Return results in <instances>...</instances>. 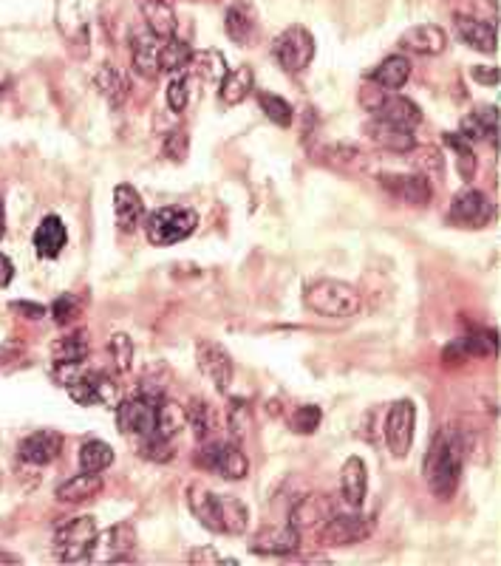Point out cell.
I'll return each mask as SVG.
<instances>
[{"label": "cell", "mask_w": 501, "mask_h": 566, "mask_svg": "<svg viewBox=\"0 0 501 566\" xmlns=\"http://www.w3.org/2000/svg\"><path fill=\"white\" fill-rule=\"evenodd\" d=\"M136 547V532L131 524H116L93 535L88 547V561L93 563H113V561H131V552Z\"/></svg>", "instance_id": "obj_10"}, {"label": "cell", "mask_w": 501, "mask_h": 566, "mask_svg": "<svg viewBox=\"0 0 501 566\" xmlns=\"http://www.w3.org/2000/svg\"><path fill=\"white\" fill-rule=\"evenodd\" d=\"M187 102H190V80L184 74H176L171 85H167V105H171V111L182 113Z\"/></svg>", "instance_id": "obj_49"}, {"label": "cell", "mask_w": 501, "mask_h": 566, "mask_svg": "<svg viewBox=\"0 0 501 566\" xmlns=\"http://www.w3.org/2000/svg\"><path fill=\"white\" fill-rule=\"evenodd\" d=\"M184 414H187V424L196 431L199 439H207L210 434H216V428H219L216 408H212L207 399H193L190 408H184Z\"/></svg>", "instance_id": "obj_40"}, {"label": "cell", "mask_w": 501, "mask_h": 566, "mask_svg": "<svg viewBox=\"0 0 501 566\" xmlns=\"http://www.w3.org/2000/svg\"><path fill=\"white\" fill-rule=\"evenodd\" d=\"M88 357V340L85 332H74L54 343V366L57 368H80Z\"/></svg>", "instance_id": "obj_35"}, {"label": "cell", "mask_w": 501, "mask_h": 566, "mask_svg": "<svg viewBox=\"0 0 501 566\" xmlns=\"http://www.w3.org/2000/svg\"><path fill=\"white\" fill-rule=\"evenodd\" d=\"M340 490H343V499L351 510L363 507L366 493H368V470L360 456L346 459L343 470H340Z\"/></svg>", "instance_id": "obj_20"}, {"label": "cell", "mask_w": 501, "mask_h": 566, "mask_svg": "<svg viewBox=\"0 0 501 566\" xmlns=\"http://www.w3.org/2000/svg\"><path fill=\"white\" fill-rule=\"evenodd\" d=\"M272 57L286 71V74H300V71H306L309 63H312V57H315V37L309 34V29H303V26L283 29L272 40Z\"/></svg>", "instance_id": "obj_7"}, {"label": "cell", "mask_w": 501, "mask_h": 566, "mask_svg": "<svg viewBox=\"0 0 501 566\" xmlns=\"http://www.w3.org/2000/svg\"><path fill=\"white\" fill-rule=\"evenodd\" d=\"M113 212H116V221L123 227V232H133L142 219H145V201L136 193V187L131 184H116L113 190Z\"/></svg>", "instance_id": "obj_23"}, {"label": "cell", "mask_w": 501, "mask_h": 566, "mask_svg": "<svg viewBox=\"0 0 501 566\" xmlns=\"http://www.w3.org/2000/svg\"><path fill=\"white\" fill-rule=\"evenodd\" d=\"M162 394H136V396H128L123 403L116 405V424L119 431L125 436H136V439H145L156 431V414H159V403H162Z\"/></svg>", "instance_id": "obj_6"}, {"label": "cell", "mask_w": 501, "mask_h": 566, "mask_svg": "<svg viewBox=\"0 0 501 566\" xmlns=\"http://www.w3.org/2000/svg\"><path fill=\"white\" fill-rule=\"evenodd\" d=\"M366 108L374 113V120L388 122L405 131H414L422 122V111L417 102H411L408 97H399V93H386L379 91L377 100H366Z\"/></svg>", "instance_id": "obj_13"}, {"label": "cell", "mask_w": 501, "mask_h": 566, "mask_svg": "<svg viewBox=\"0 0 501 566\" xmlns=\"http://www.w3.org/2000/svg\"><path fill=\"white\" fill-rule=\"evenodd\" d=\"M196 360H199L201 374L210 376V383L216 385L221 394H227V388L232 383V357L227 354V348L219 346V343H212V340H204L196 348Z\"/></svg>", "instance_id": "obj_17"}, {"label": "cell", "mask_w": 501, "mask_h": 566, "mask_svg": "<svg viewBox=\"0 0 501 566\" xmlns=\"http://www.w3.org/2000/svg\"><path fill=\"white\" fill-rule=\"evenodd\" d=\"M9 85H12V74L6 68H0V91H6Z\"/></svg>", "instance_id": "obj_54"}, {"label": "cell", "mask_w": 501, "mask_h": 566, "mask_svg": "<svg viewBox=\"0 0 501 566\" xmlns=\"http://www.w3.org/2000/svg\"><path fill=\"white\" fill-rule=\"evenodd\" d=\"M108 348H111V357H113L116 371L119 374H128L131 371V363H133V343H131V337L128 335H113L111 343H108Z\"/></svg>", "instance_id": "obj_46"}, {"label": "cell", "mask_w": 501, "mask_h": 566, "mask_svg": "<svg viewBox=\"0 0 501 566\" xmlns=\"http://www.w3.org/2000/svg\"><path fill=\"white\" fill-rule=\"evenodd\" d=\"M113 464V447L103 439H88L80 447V467L85 473H103Z\"/></svg>", "instance_id": "obj_38"}, {"label": "cell", "mask_w": 501, "mask_h": 566, "mask_svg": "<svg viewBox=\"0 0 501 566\" xmlns=\"http://www.w3.org/2000/svg\"><path fill=\"white\" fill-rule=\"evenodd\" d=\"M399 45L405 52L411 54H419V57H437L445 52L447 45V37L439 26H431V23H425V26H414L408 29L402 37H399Z\"/></svg>", "instance_id": "obj_21"}, {"label": "cell", "mask_w": 501, "mask_h": 566, "mask_svg": "<svg viewBox=\"0 0 501 566\" xmlns=\"http://www.w3.org/2000/svg\"><path fill=\"white\" fill-rule=\"evenodd\" d=\"M54 20H57L63 40L68 43V49L77 57H85L91 45V29H88V17L83 12L80 0H57Z\"/></svg>", "instance_id": "obj_12"}, {"label": "cell", "mask_w": 501, "mask_h": 566, "mask_svg": "<svg viewBox=\"0 0 501 566\" xmlns=\"http://www.w3.org/2000/svg\"><path fill=\"white\" fill-rule=\"evenodd\" d=\"M187 151H190V139L184 131H173L164 136V156L173 159V161H184L187 159Z\"/></svg>", "instance_id": "obj_50"}, {"label": "cell", "mask_w": 501, "mask_h": 566, "mask_svg": "<svg viewBox=\"0 0 501 566\" xmlns=\"http://www.w3.org/2000/svg\"><path fill=\"white\" fill-rule=\"evenodd\" d=\"M457 32L459 37L470 45V49L482 52V54H493L496 45H498V34H496V26L487 20H479V17H470V15H457Z\"/></svg>", "instance_id": "obj_22"}, {"label": "cell", "mask_w": 501, "mask_h": 566, "mask_svg": "<svg viewBox=\"0 0 501 566\" xmlns=\"http://www.w3.org/2000/svg\"><path fill=\"white\" fill-rule=\"evenodd\" d=\"M93 535H97V522L91 515H80V518H68L65 524L57 527L54 535V552L60 561L65 563H77L88 555V547Z\"/></svg>", "instance_id": "obj_9"}, {"label": "cell", "mask_w": 501, "mask_h": 566, "mask_svg": "<svg viewBox=\"0 0 501 566\" xmlns=\"http://www.w3.org/2000/svg\"><path fill=\"white\" fill-rule=\"evenodd\" d=\"M63 385L68 396L80 405H113L116 391H119L113 376L105 371H88L80 376H68Z\"/></svg>", "instance_id": "obj_11"}, {"label": "cell", "mask_w": 501, "mask_h": 566, "mask_svg": "<svg viewBox=\"0 0 501 566\" xmlns=\"http://www.w3.org/2000/svg\"><path fill=\"white\" fill-rule=\"evenodd\" d=\"M368 532H371V518L360 512H331L320 527V541L326 547H349L363 541Z\"/></svg>", "instance_id": "obj_14"}, {"label": "cell", "mask_w": 501, "mask_h": 566, "mask_svg": "<svg viewBox=\"0 0 501 566\" xmlns=\"http://www.w3.org/2000/svg\"><path fill=\"white\" fill-rule=\"evenodd\" d=\"M300 547V530H295L292 524H286L283 530L272 532V535H258L252 550L264 552V555H290Z\"/></svg>", "instance_id": "obj_34"}, {"label": "cell", "mask_w": 501, "mask_h": 566, "mask_svg": "<svg viewBox=\"0 0 501 566\" xmlns=\"http://www.w3.org/2000/svg\"><path fill=\"white\" fill-rule=\"evenodd\" d=\"M224 32L235 45H250L258 37V17L255 9L244 0H235L224 12Z\"/></svg>", "instance_id": "obj_18"}, {"label": "cell", "mask_w": 501, "mask_h": 566, "mask_svg": "<svg viewBox=\"0 0 501 566\" xmlns=\"http://www.w3.org/2000/svg\"><path fill=\"white\" fill-rule=\"evenodd\" d=\"M63 451V436L57 431H37L20 442L17 454L29 464H52Z\"/></svg>", "instance_id": "obj_19"}, {"label": "cell", "mask_w": 501, "mask_h": 566, "mask_svg": "<svg viewBox=\"0 0 501 566\" xmlns=\"http://www.w3.org/2000/svg\"><path fill=\"white\" fill-rule=\"evenodd\" d=\"M303 303L312 309L315 315H323V317H331V320H346V317H354L360 312V292H357L351 283L346 280H312L309 287L303 289Z\"/></svg>", "instance_id": "obj_3"}, {"label": "cell", "mask_w": 501, "mask_h": 566, "mask_svg": "<svg viewBox=\"0 0 501 566\" xmlns=\"http://www.w3.org/2000/svg\"><path fill=\"white\" fill-rule=\"evenodd\" d=\"M196 464L207 473H216L227 482H241L250 473V462L244 456V451L238 447V442H227V439H212L204 447H199L196 454Z\"/></svg>", "instance_id": "obj_5"}, {"label": "cell", "mask_w": 501, "mask_h": 566, "mask_svg": "<svg viewBox=\"0 0 501 566\" xmlns=\"http://www.w3.org/2000/svg\"><path fill=\"white\" fill-rule=\"evenodd\" d=\"M187 424V414L179 403H173V399H162L159 403V414H156V436L173 442L176 434Z\"/></svg>", "instance_id": "obj_37"}, {"label": "cell", "mask_w": 501, "mask_h": 566, "mask_svg": "<svg viewBox=\"0 0 501 566\" xmlns=\"http://www.w3.org/2000/svg\"><path fill=\"white\" fill-rule=\"evenodd\" d=\"M6 235V210H4V199H0V239Z\"/></svg>", "instance_id": "obj_55"}, {"label": "cell", "mask_w": 501, "mask_h": 566, "mask_svg": "<svg viewBox=\"0 0 501 566\" xmlns=\"http://www.w3.org/2000/svg\"><path fill=\"white\" fill-rule=\"evenodd\" d=\"M465 467V444L453 428H439L425 456V479L439 499H450L459 487Z\"/></svg>", "instance_id": "obj_1"}, {"label": "cell", "mask_w": 501, "mask_h": 566, "mask_svg": "<svg viewBox=\"0 0 501 566\" xmlns=\"http://www.w3.org/2000/svg\"><path fill=\"white\" fill-rule=\"evenodd\" d=\"M20 558L17 555H9V552H0V563H17Z\"/></svg>", "instance_id": "obj_56"}, {"label": "cell", "mask_w": 501, "mask_h": 566, "mask_svg": "<svg viewBox=\"0 0 501 566\" xmlns=\"http://www.w3.org/2000/svg\"><path fill=\"white\" fill-rule=\"evenodd\" d=\"M159 45H162V37H156L151 32H142V34L133 37L131 63H133V71L139 77L156 80L162 74V68H159Z\"/></svg>", "instance_id": "obj_24"}, {"label": "cell", "mask_w": 501, "mask_h": 566, "mask_svg": "<svg viewBox=\"0 0 501 566\" xmlns=\"http://www.w3.org/2000/svg\"><path fill=\"white\" fill-rule=\"evenodd\" d=\"M255 85V71L250 65H235L230 68L224 80L219 83V97L224 105H241L247 97H250V91Z\"/></svg>", "instance_id": "obj_29"}, {"label": "cell", "mask_w": 501, "mask_h": 566, "mask_svg": "<svg viewBox=\"0 0 501 566\" xmlns=\"http://www.w3.org/2000/svg\"><path fill=\"white\" fill-rule=\"evenodd\" d=\"M414 431H417V405L411 399H397L388 408L386 422H383V434L388 442V451L397 459H405L414 444Z\"/></svg>", "instance_id": "obj_8"}, {"label": "cell", "mask_w": 501, "mask_h": 566, "mask_svg": "<svg viewBox=\"0 0 501 566\" xmlns=\"http://www.w3.org/2000/svg\"><path fill=\"white\" fill-rule=\"evenodd\" d=\"M470 74H473L476 83H482V85H496L498 83V68H493V65H476Z\"/></svg>", "instance_id": "obj_51"}, {"label": "cell", "mask_w": 501, "mask_h": 566, "mask_svg": "<svg viewBox=\"0 0 501 566\" xmlns=\"http://www.w3.org/2000/svg\"><path fill=\"white\" fill-rule=\"evenodd\" d=\"M139 12L148 23V32L156 37H173L179 29V17L167 0H139Z\"/></svg>", "instance_id": "obj_27"}, {"label": "cell", "mask_w": 501, "mask_h": 566, "mask_svg": "<svg viewBox=\"0 0 501 566\" xmlns=\"http://www.w3.org/2000/svg\"><path fill=\"white\" fill-rule=\"evenodd\" d=\"M411 77V60L402 57V54H391L386 57L383 63H379L374 71H371V83L379 85L383 91H397L402 88L405 83H408Z\"/></svg>", "instance_id": "obj_33"}, {"label": "cell", "mask_w": 501, "mask_h": 566, "mask_svg": "<svg viewBox=\"0 0 501 566\" xmlns=\"http://www.w3.org/2000/svg\"><path fill=\"white\" fill-rule=\"evenodd\" d=\"M366 133L371 136L374 145L386 148L391 153H408L417 148V139H414V131H405V128H397V125H388V122H379V120H371L366 125Z\"/></svg>", "instance_id": "obj_28"}, {"label": "cell", "mask_w": 501, "mask_h": 566, "mask_svg": "<svg viewBox=\"0 0 501 566\" xmlns=\"http://www.w3.org/2000/svg\"><path fill=\"white\" fill-rule=\"evenodd\" d=\"M459 133L467 142H490V145H496V139H498V108L496 105L476 108L473 113H467L462 120Z\"/></svg>", "instance_id": "obj_25"}, {"label": "cell", "mask_w": 501, "mask_h": 566, "mask_svg": "<svg viewBox=\"0 0 501 566\" xmlns=\"http://www.w3.org/2000/svg\"><path fill=\"white\" fill-rule=\"evenodd\" d=\"M12 278H15V267H12V261H9V258H6L4 252H0V289H4V287H9V283H12Z\"/></svg>", "instance_id": "obj_52"}, {"label": "cell", "mask_w": 501, "mask_h": 566, "mask_svg": "<svg viewBox=\"0 0 501 566\" xmlns=\"http://www.w3.org/2000/svg\"><path fill=\"white\" fill-rule=\"evenodd\" d=\"M445 145L453 153H457L459 173L465 179H473V173H476V151H473V142H467L462 133H445Z\"/></svg>", "instance_id": "obj_43"}, {"label": "cell", "mask_w": 501, "mask_h": 566, "mask_svg": "<svg viewBox=\"0 0 501 566\" xmlns=\"http://www.w3.org/2000/svg\"><path fill=\"white\" fill-rule=\"evenodd\" d=\"M93 83H97V88L103 91V97H105L113 108H119V105L125 102L128 85H125V77L119 74V68H113V65H100V71H97V74H93Z\"/></svg>", "instance_id": "obj_39"}, {"label": "cell", "mask_w": 501, "mask_h": 566, "mask_svg": "<svg viewBox=\"0 0 501 566\" xmlns=\"http://www.w3.org/2000/svg\"><path fill=\"white\" fill-rule=\"evenodd\" d=\"M258 105H260V111L267 113V120L275 122L278 128H290V125L295 122V111H292V105L286 102L283 97H278V93L260 91V93H258Z\"/></svg>", "instance_id": "obj_42"}, {"label": "cell", "mask_w": 501, "mask_h": 566, "mask_svg": "<svg viewBox=\"0 0 501 566\" xmlns=\"http://www.w3.org/2000/svg\"><path fill=\"white\" fill-rule=\"evenodd\" d=\"M190 561H212V563H219L221 558L216 552H210V550H196V552H190Z\"/></svg>", "instance_id": "obj_53"}, {"label": "cell", "mask_w": 501, "mask_h": 566, "mask_svg": "<svg viewBox=\"0 0 501 566\" xmlns=\"http://www.w3.org/2000/svg\"><path fill=\"white\" fill-rule=\"evenodd\" d=\"M496 351H498V337L493 332H479V335L462 337L453 346H447L445 348V363L459 366L470 357H485V354H496Z\"/></svg>", "instance_id": "obj_26"}, {"label": "cell", "mask_w": 501, "mask_h": 566, "mask_svg": "<svg viewBox=\"0 0 501 566\" xmlns=\"http://www.w3.org/2000/svg\"><path fill=\"white\" fill-rule=\"evenodd\" d=\"M83 312V303L77 295H60L54 303H52V317L60 323V326H68L74 317H80Z\"/></svg>", "instance_id": "obj_47"}, {"label": "cell", "mask_w": 501, "mask_h": 566, "mask_svg": "<svg viewBox=\"0 0 501 566\" xmlns=\"http://www.w3.org/2000/svg\"><path fill=\"white\" fill-rule=\"evenodd\" d=\"M187 68H193V74L204 83H221L227 74V60L219 52H199L190 57Z\"/></svg>", "instance_id": "obj_41"}, {"label": "cell", "mask_w": 501, "mask_h": 566, "mask_svg": "<svg viewBox=\"0 0 501 566\" xmlns=\"http://www.w3.org/2000/svg\"><path fill=\"white\" fill-rule=\"evenodd\" d=\"M68 232L60 216H45L40 227L34 229V249L40 258H57L65 249Z\"/></svg>", "instance_id": "obj_31"}, {"label": "cell", "mask_w": 501, "mask_h": 566, "mask_svg": "<svg viewBox=\"0 0 501 566\" xmlns=\"http://www.w3.org/2000/svg\"><path fill=\"white\" fill-rule=\"evenodd\" d=\"M142 456L151 462H171L173 459V442H167L156 434L142 439Z\"/></svg>", "instance_id": "obj_48"}, {"label": "cell", "mask_w": 501, "mask_h": 566, "mask_svg": "<svg viewBox=\"0 0 501 566\" xmlns=\"http://www.w3.org/2000/svg\"><path fill=\"white\" fill-rule=\"evenodd\" d=\"M187 504L210 532L241 535L250 524V512L235 495H219L207 487L193 484L187 490Z\"/></svg>", "instance_id": "obj_2"}, {"label": "cell", "mask_w": 501, "mask_h": 566, "mask_svg": "<svg viewBox=\"0 0 501 566\" xmlns=\"http://www.w3.org/2000/svg\"><path fill=\"white\" fill-rule=\"evenodd\" d=\"M196 227H199V216L190 207H159L145 219V235L153 247H173L190 239Z\"/></svg>", "instance_id": "obj_4"}, {"label": "cell", "mask_w": 501, "mask_h": 566, "mask_svg": "<svg viewBox=\"0 0 501 566\" xmlns=\"http://www.w3.org/2000/svg\"><path fill=\"white\" fill-rule=\"evenodd\" d=\"M334 512L331 502L326 495H306L300 499L295 507H292V515H290V524L295 530H309V527H323L326 518Z\"/></svg>", "instance_id": "obj_30"}, {"label": "cell", "mask_w": 501, "mask_h": 566, "mask_svg": "<svg viewBox=\"0 0 501 566\" xmlns=\"http://www.w3.org/2000/svg\"><path fill=\"white\" fill-rule=\"evenodd\" d=\"M379 184H383L386 190L391 196H397L399 201L414 204V207H425L434 199L431 179L419 176V173H383L379 176Z\"/></svg>", "instance_id": "obj_16"}, {"label": "cell", "mask_w": 501, "mask_h": 566, "mask_svg": "<svg viewBox=\"0 0 501 566\" xmlns=\"http://www.w3.org/2000/svg\"><path fill=\"white\" fill-rule=\"evenodd\" d=\"M320 422H323V408H318V405H300L290 416V428L295 434H300V436H309V434H315L320 428Z\"/></svg>", "instance_id": "obj_44"}, {"label": "cell", "mask_w": 501, "mask_h": 566, "mask_svg": "<svg viewBox=\"0 0 501 566\" xmlns=\"http://www.w3.org/2000/svg\"><path fill=\"white\" fill-rule=\"evenodd\" d=\"M447 219L457 227L479 229V227H485L493 219V204H490V199L482 190H473V187H467V190L453 196Z\"/></svg>", "instance_id": "obj_15"}, {"label": "cell", "mask_w": 501, "mask_h": 566, "mask_svg": "<svg viewBox=\"0 0 501 566\" xmlns=\"http://www.w3.org/2000/svg\"><path fill=\"white\" fill-rule=\"evenodd\" d=\"M100 490H103V476L100 473H85L83 470L80 476H71L68 482H63L54 495H57L60 504H83V502L93 499Z\"/></svg>", "instance_id": "obj_32"}, {"label": "cell", "mask_w": 501, "mask_h": 566, "mask_svg": "<svg viewBox=\"0 0 501 566\" xmlns=\"http://www.w3.org/2000/svg\"><path fill=\"white\" fill-rule=\"evenodd\" d=\"M190 57H193V49L179 40L176 34L173 37H164L162 45H159V68L162 74H179L182 68L190 65Z\"/></svg>", "instance_id": "obj_36"}, {"label": "cell", "mask_w": 501, "mask_h": 566, "mask_svg": "<svg viewBox=\"0 0 501 566\" xmlns=\"http://www.w3.org/2000/svg\"><path fill=\"white\" fill-rule=\"evenodd\" d=\"M227 422H230V431H232V442H241L244 434L250 431V405L244 403V399H232L230 403V411H227Z\"/></svg>", "instance_id": "obj_45"}]
</instances>
